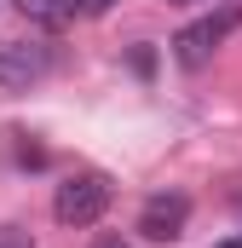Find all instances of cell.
<instances>
[{
    "instance_id": "obj_1",
    "label": "cell",
    "mask_w": 242,
    "mask_h": 248,
    "mask_svg": "<svg viewBox=\"0 0 242 248\" xmlns=\"http://www.w3.org/2000/svg\"><path fill=\"white\" fill-rule=\"evenodd\" d=\"M237 23H242V6H208L196 23H184L179 35H173V58H179L184 69H202V63L225 46V35H231Z\"/></svg>"
},
{
    "instance_id": "obj_2",
    "label": "cell",
    "mask_w": 242,
    "mask_h": 248,
    "mask_svg": "<svg viewBox=\"0 0 242 248\" xmlns=\"http://www.w3.org/2000/svg\"><path fill=\"white\" fill-rule=\"evenodd\" d=\"M104 208H110V179H104V173H75V179H63L58 196H52V214H58V225H69V231L104 219Z\"/></svg>"
},
{
    "instance_id": "obj_3",
    "label": "cell",
    "mask_w": 242,
    "mask_h": 248,
    "mask_svg": "<svg viewBox=\"0 0 242 248\" xmlns=\"http://www.w3.org/2000/svg\"><path fill=\"white\" fill-rule=\"evenodd\" d=\"M46 69H52L46 46H35V41H0V87L6 93H29Z\"/></svg>"
},
{
    "instance_id": "obj_4",
    "label": "cell",
    "mask_w": 242,
    "mask_h": 248,
    "mask_svg": "<svg viewBox=\"0 0 242 248\" xmlns=\"http://www.w3.org/2000/svg\"><path fill=\"white\" fill-rule=\"evenodd\" d=\"M184 219H190V196H179V190H173V196L162 190V196H150V202L138 208V231H144L150 243H173L184 231Z\"/></svg>"
},
{
    "instance_id": "obj_5",
    "label": "cell",
    "mask_w": 242,
    "mask_h": 248,
    "mask_svg": "<svg viewBox=\"0 0 242 248\" xmlns=\"http://www.w3.org/2000/svg\"><path fill=\"white\" fill-rule=\"evenodd\" d=\"M17 12H23L29 23H41V29H63V23L81 12V0H17Z\"/></svg>"
},
{
    "instance_id": "obj_6",
    "label": "cell",
    "mask_w": 242,
    "mask_h": 248,
    "mask_svg": "<svg viewBox=\"0 0 242 248\" xmlns=\"http://www.w3.org/2000/svg\"><path fill=\"white\" fill-rule=\"evenodd\" d=\"M0 248H35V237L23 225H0Z\"/></svg>"
},
{
    "instance_id": "obj_7",
    "label": "cell",
    "mask_w": 242,
    "mask_h": 248,
    "mask_svg": "<svg viewBox=\"0 0 242 248\" xmlns=\"http://www.w3.org/2000/svg\"><path fill=\"white\" fill-rule=\"evenodd\" d=\"M104 6H116V0H81V12H104Z\"/></svg>"
},
{
    "instance_id": "obj_8",
    "label": "cell",
    "mask_w": 242,
    "mask_h": 248,
    "mask_svg": "<svg viewBox=\"0 0 242 248\" xmlns=\"http://www.w3.org/2000/svg\"><path fill=\"white\" fill-rule=\"evenodd\" d=\"M92 248H127V243H121V237H98Z\"/></svg>"
},
{
    "instance_id": "obj_9",
    "label": "cell",
    "mask_w": 242,
    "mask_h": 248,
    "mask_svg": "<svg viewBox=\"0 0 242 248\" xmlns=\"http://www.w3.org/2000/svg\"><path fill=\"white\" fill-rule=\"evenodd\" d=\"M213 248H242V231H237V237H225V243H213Z\"/></svg>"
},
{
    "instance_id": "obj_10",
    "label": "cell",
    "mask_w": 242,
    "mask_h": 248,
    "mask_svg": "<svg viewBox=\"0 0 242 248\" xmlns=\"http://www.w3.org/2000/svg\"><path fill=\"white\" fill-rule=\"evenodd\" d=\"M167 6H213V0H167Z\"/></svg>"
}]
</instances>
